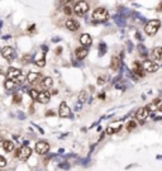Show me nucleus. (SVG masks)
I'll return each instance as SVG.
<instances>
[{
  "label": "nucleus",
  "instance_id": "obj_2",
  "mask_svg": "<svg viewBox=\"0 0 162 171\" xmlns=\"http://www.w3.org/2000/svg\"><path fill=\"white\" fill-rule=\"evenodd\" d=\"M6 79H10V80H15L19 84L23 80V76H22V71L19 69L15 67H9L8 72H6Z\"/></svg>",
  "mask_w": 162,
  "mask_h": 171
},
{
  "label": "nucleus",
  "instance_id": "obj_25",
  "mask_svg": "<svg viewBox=\"0 0 162 171\" xmlns=\"http://www.w3.org/2000/svg\"><path fill=\"white\" fill-rule=\"evenodd\" d=\"M136 126H137V124H136V122H134V120H129V122H128V124H127V131H129V132H131L132 129H134V128H136Z\"/></svg>",
  "mask_w": 162,
  "mask_h": 171
},
{
  "label": "nucleus",
  "instance_id": "obj_13",
  "mask_svg": "<svg viewBox=\"0 0 162 171\" xmlns=\"http://www.w3.org/2000/svg\"><path fill=\"white\" fill-rule=\"evenodd\" d=\"M133 71H134V74H137L138 76H143L144 75L143 63L139 62V61H134V63H133Z\"/></svg>",
  "mask_w": 162,
  "mask_h": 171
},
{
  "label": "nucleus",
  "instance_id": "obj_27",
  "mask_svg": "<svg viewBox=\"0 0 162 171\" xmlns=\"http://www.w3.org/2000/svg\"><path fill=\"white\" fill-rule=\"evenodd\" d=\"M79 99H80L81 103H85V101L87 100V93L86 91H82V93L80 94V96H79Z\"/></svg>",
  "mask_w": 162,
  "mask_h": 171
},
{
  "label": "nucleus",
  "instance_id": "obj_15",
  "mask_svg": "<svg viewBox=\"0 0 162 171\" xmlns=\"http://www.w3.org/2000/svg\"><path fill=\"white\" fill-rule=\"evenodd\" d=\"M80 42H81V46L89 47V46L91 44V42H93V39H91V36H90V34L84 33V34H81V37H80Z\"/></svg>",
  "mask_w": 162,
  "mask_h": 171
},
{
  "label": "nucleus",
  "instance_id": "obj_22",
  "mask_svg": "<svg viewBox=\"0 0 162 171\" xmlns=\"http://www.w3.org/2000/svg\"><path fill=\"white\" fill-rule=\"evenodd\" d=\"M17 85H18V82L15 80H10V79H6V81L4 82V86L6 90H12V89L17 88Z\"/></svg>",
  "mask_w": 162,
  "mask_h": 171
},
{
  "label": "nucleus",
  "instance_id": "obj_26",
  "mask_svg": "<svg viewBox=\"0 0 162 171\" xmlns=\"http://www.w3.org/2000/svg\"><path fill=\"white\" fill-rule=\"evenodd\" d=\"M36 65L38 66V67H43V66L46 65V60H44V57H42V58H38L36 61Z\"/></svg>",
  "mask_w": 162,
  "mask_h": 171
},
{
  "label": "nucleus",
  "instance_id": "obj_12",
  "mask_svg": "<svg viewBox=\"0 0 162 171\" xmlns=\"http://www.w3.org/2000/svg\"><path fill=\"white\" fill-rule=\"evenodd\" d=\"M14 50L12 48V47H9V46H6V47H4V48L1 50V56L4 57V58H6V60H13L14 58Z\"/></svg>",
  "mask_w": 162,
  "mask_h": 171
},
{
  "label": "nucleus",
  "instance_id": "obj_8",
  "mask_svg": "<svg viewBox=\"0 0 162 171\" xmlns=\"http://www.w3.org/2000/svg\"><path fill=\"white\" fill-rule=\"evenodd\" d=\"M143 69L146 72H156L158 70V65L152 60H146L143 62Z\"/></svg>",
  "mask_w": 162,
  "mask_h": 171
},
{
  "label": "nucleus",
  "instance_id": "obj_5",
  "mask_svg": "<svg viewBox=\"0 0 162 171\" xmlns=\"http://www.w3.org/2000/svg\"><path fill=\"white\" fill-rule=\"evenodd\" d=\"M148 115H150V109H148L147 107H141L137 112H136V118L141 123H143L144 120L147 119Z\"/></svg>",
  "mask_w": 162,
  "mask_h": 171
},
{
  "label": "nucleus",
  "instance_id": "obj_28",
  "mask_svg": "<svg viewBox=\"0 0 162 171\" xmlns=\"http://www.w3.org/2000/svg\"><path fill=\"white\" fill-rule=\"evenodd\" d=\"M6 165V160H5V157L4 156H0V166L1 167H4Z\"/></svg>",
  "mask_w": 162,
  "mask_h": 171
},
{
  "label": "nucleus",
  "instance_id": "obj_29",
  "mask_svg": "<svg viewBox=\"0 0 162 171\" xmlns=\"http://www.w3.org/2000/svg\"><path fill=\"white\" fill-rule=\"evenodd\" d=\"M157 110L162 113V100H157Z\"/></svg>",
  "mask_w": 162,
  "mask_h": 171
},
{
  "label": "nucleus",
  "instance_id": "obj_24",
  "mask_svg": "<svg viewBox=\"0 0 162 171\" xmlns=\"http://www.w3.org/2000/svg\"><path fill=\"white\" fill-rule=\"evenodd\" d=\"M41 91H37L36 89H32V90H29V95H31V98L33 100H37L38 99V95H39Z\"/></svg>",
  "mask_w": 162,
  "mask_h": 171
},
{
  "label": "nucleus",
  "instance_id": "obj_23",
  "mask_svg": "<svg viewBox=\"0 0 162 171\" xmlns=\"http://www.w3.org/2000/svg\"><path fill=\"white\" fill-rule=\"evenodd\" d=\"M63 12H65V14H67V15H71L72 13H74V8H72V1H68L67 4L63 5Z\"/></svg>",
  "mask_w": 162,
  "mask_h": 171
},
{
  "label": "nucleus",
  "instance_id": "obj_31",
  "mask_svg": "<svg viewBox=\"0 0 162 171\" xmlns=\"http://www.w3.org/2000/svg\"><path fill=\"white\" fill-rule=\"evenodd\" d=\"M80 1H85V0H80Z\"/></svg>",
  "mask_w": 162,
  "mask_h": 171
},
{
  "label": "nucleus",
  "instance_id": "obj_10",
  "mask_svg": "<svg viewBox=\"0 0 162 171\" xmlns=\"http://www.w3.org/2000/svg\"><path fill=\"white\" fill-rule=\"evenodd\" d=\"M66 28H67L68 31H71V32H75V31H77L79 28H80V23H79L76 19H72V18H70L66 20Z\"/></svg>",
  "mask_w": 162,
  "mask_h": 171
},
{
  "label": "nucleus",
  "instance_id": "obj_6",
  "mask_svg": "<svg viewBox=\"0 0 162 171\" xmlns=\"http://www.w3.org/2000/svg\"><path fill=\"white\" fill-rule=\"evenodd\" d=\"M31 155H32V148L29 146L24 145L19 148V157L18 158H20L22 161H27L28 158L31 157Z\"/></svg>",
  "mask_w": 162,
  "mask_h": 171
},
{
  "label": "nucleus",
  "instance_id": "obj_19",
  "mask_svg": "<svg viewBox=\"0 0 162 171\" xmlns=\"http://www.w3.org/2000/svg\"><path fill=\"white\" fill-rule=\"evenodd\" d=\"M120 66V58L118 56H114L112 58V62H110V69L113 70V71H117V70L119 69Z\"/></svg>",
  "mask_w": 162,
  "mask_h": 171
},
{
  "label": "nucleus",
  "instance_id": "obj_18",
  "mask_svg": "<svg viewBox=\"0 0 162 171\" xmlns=\"http://www.w3.org/2000/svg\"><path fill=\"white\" fill-rule=\"evenodd\" d=\"M120 128H122V123H115V124H112L108 127L106 133L108 134H113V133H115V132H119Z\"/></svg>",
  "mask_w": 162,
  "mask_h": 171
},
{
  "label": "nucleus",
  "instance_id": "obj_14",
  "mask_svg": "<svg viewBox=\"0 0 162 171\" xmlns=\"http://www.w3.org/2000/svg\"><path fill=\"white\" fill-rule=\"evenodd\" d=\"M49 98H51V94L48 91H41L39 95H38L37 101H39V103H42V104H47L49 101Z\"/></svg>",
  "mask_w": 162,
  "mask_h": 171
},
{
  "label": "nucleus",
  "instance_id": "obj_17",
  "mask_svg": "<svg viewBox=\"0 0 162 171\" xmlns=\"http://www.w3.org/2000/svg\"><path fill=\"white\" fill-rule=\"evenodd\" d=\"M41 77H42V76H41L39 72H29V74L27 75V81L29 82V84H34V82H37V80Z\"/></svg>",
  "mask_w": 162,
  "mask_h": 171
},
{
  "label": "nucleus",
  "instance_id": "obj_20",
  "mask_svg": "<svg viewBox=\"0 0 162 171\" xmlns=\"http://www.w3.org/2000/svg\"><path fill=\"white\" fill-rule=\"evenodd\" d=\"M3 148H4V151H6V152H12L14 150V142L6 139V141L3 142Z\"/></svg>",
  "mask_w": 162,
  "mask_h": 171
},
{
  "label": "nucleus",
  "instance_id": "obj_3",
  "mask_svg": "<svg viewBox=\"0 0 162 171\" xmlns=\"http://www.w3.org/2000/svg\"><path fill=\"white\" fill-rule=\"evenodd\" d=\"M89 12V5L86 1H79L74 6V13L77 17H82Z\"/></svg>",
  "mask_w": 162,
  "mask_h": 171
},
{
  "label": "nucleus",
  "instance_id": "obj_4",
  "mask_svg": "<svg viewBox=\"0 0 162 171\" xmlns=\"http://www.w3.org/2000/svg\"><path fill=\"white\" fill-rule=\"evenodd\" d=\"M108 18V10L105 8H96L93 12V19L96 22H104Z\"/></svg>",
  "mask_w": 162,
  "mask_h": 171
},
{
  "label": "nucleus",
  "instance_id": "obj_1",
  "mask_svg": "<svg viewBox=\"0 0 162 171\" xmlns=\"http://www.w3.org/2000/svg\"><path fill=\"white\" fill-rule=\"evenodd\" d=\"M160 27H161V22L158 20V19H153V20H150L146 24L144 32L148 36H155V34L157 33V31L160 29Z\"/></svg>",
  "mask_w": 162,
  "mask_h": 171
},
{
  "label": "nucleus",
  "instance_id": "obj_30",
  "mask_svg": "<svg viewBox=\"0 0 162 171\" xmlns=\"http://www.w3.org/2000/svg\"><path fill=\"white\" fill-rule=\"evenodd\" d=\"M105 79H106V77H99V79H98V84H99V85H103L104 82H105Z\"/></svg>",
  "mask_w": 162,
  "mask_h": 171
},
{
  "label": "nucleus",
  "instance_id": "obj_9",
  "mask_svg": "<svg viewBox=\"0 0 162 171\" xmlns=\"http://www.w3.org/2000/svg\"><path fill=\"white\" fill-rule=\"evenodd\" d=\"M58 115L61 117V118H68L70 115H71V109L68 108V105L65 103V101H62L61 105H60V109H58Z\"/></svg>",
  "mask_w": 162,
  "mask_h": 171
},
{
  "label": "nucleus",
  "instance_id": "obj_16",
  "mask_svg": "<svg viewBox=\"0 0 162 171\" xmlns=\"http://www.w3.org/2000/svg\"><path fill=\"white\" fill-rule=\"evenodd\" d=\"M52 85H53V80L51 77H43L42 81H41V88L43 90H48V89L52 88Z\"/></svg>",
  "mask_w": 162,
  "mask_h": 171
},
{
  "label": "nucleus",
  "instance_id": "obj_7",
  "mask_svg": "<svg viewBox=\"0 0 162 171\" xmlns=\"http://www.w3.org/2000/svg\"><path fill=\"white\" fill-rule=\"evenodd\" d=\"M49 150V145L46 141H39L36 145V152L38 155H46Z\"/></svg>",
  "mask_w": 162,
  "mask_h": 171
},
{
  "label": "nucleus",
  "instance_id": "obj_21",
  "mask_svg": "<svg viewBox=\"0 0 162 171\" xmlns=\"http://www.w3.org/2000/svg\"><path fill=\"white\" fill-rule=\"evenodd\" d=\"M152 56L156 61H162V47H157V48L153 50L152 52Z\"/></svg>",
  "mask_w": 162,
  "mask_h": 171
},
{
  "label": "nucleus",
  "instance_id": "obj_11",
  "mask_svg": "<svg viewBox=\"0 0 162 171\" xmlns=\"http://www.w3.org/2000/svg\"><path fill=\"white\" fill-rule=\"evenodd\" d=\"M87 53H89L87 47H84V46H80L75 50V55L77 57V60H84L87 56Z\"/></svg>",
  "mask_w": 162,
  "mask_h": 171
}]
</instances>
